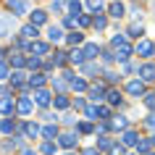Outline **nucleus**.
<instances>
[{"label":"nucleus","instance_id":"obj_1","mask_svg":"<svg viewBox=\"0 0 155 155\" xmlns=\"http://www.w3.org/2000/svg\"><path fill=\"white\" fill-rule=\"evenodd\" d=\"M110 45H113V55H116V61H121V63H126V61H129V55L134 53V48L126 42V37H124V34H116L113 40H110Z\"/></svg>","mask_w":155,"mask_h":155},{"label":"nucleus","instance_id":"obj_2","mask_svg":"<svg viewBox=\"0 0 155 155\" xmlns=\"http://www.w3.org/2000/svg\"><path fill=\"white\" fill-rule=\"evenodd\" d=\"M32 100H34V103H37V105H40V108H48L50 103H53V95H50V92L45 90V87H40V90H34Z\"/></svg>","mask_w":155,"mask_h":155},{"label":"nucleus","instance_id":"obj_3","mask_svg":"<svg viewBox=\"0 0 155 155\" xmlns=\"http://www.w3.org/2000/svg\"><path fill=\"white\" fill-rule=\"evenodd\" d=\"M126 92H129L131 97H145V82L142 79H131L126 84Z\"/></svg>","mask_w":155,"mask_h":155},{"label":"nucleus","instance_id":"obj_4","mask_svg":"<svg viewBox=\"0 0 155 155\" xmlns=\"http://www.w3.org/2000/svg\"><path fill=\"white\" fill-rule=\"evenodd\" d=\"M76 131H63V134H61V137H58V145L61 147H66V150H74V147H76Z\"/></svg>","mask_w":155,"mask_h":155},{"label":"nucleus","instance_id":"obj_5","mask_svg":"<svg viewBox=\"0 0 155 155\" xmlns=\"http://www.w3.org/2000/svg\"><path fill=\"white\" fill-rule=\"evenodd\" d=\"M134 53H137V55H142V58H150L155 53V45L150 40H139L137 42V48H134Z\"/></svg>","mask_w":155,"mask_h":155},{"label":"nucleus","instance_id":"obj_6","mask_svg":"<svg viewBox=\"0 0 155 155\" xmlns=\"http://www.w3.org/2000/svg\"><path fill=\"white\" fill-rule=\"evenodd\" d=\"M87 95H90L92 103H103V100H105V87H103V84H90Z\"/></svg>","mask_w":155,"mask_h":155},{"label":"nucleus","instance_id":"obj_7","mask_svg":"<svg viewBox=\"0 0 155 155\" xmlns=\"http://www.w3.org/2000/svg\"><path fill=\"white\" fill-rule=\"evenodd\" d=\"M139 139H142V137H139L134 129H126V131L121 134V145H124V147H137Z\"/></svg>","mask_w":155,"mask_h":155},{"label":"nucleus","instance_id":"obj_8","mask_svg":"<svg viewBox=\"0 0 155 155\" xmlns=\"http://www.w3.org/2000/svg\"><path fill=\"white\" fill-rule=\"evenodd\" d=\"M16 110H18L21 116H29V113L34 110V100H32V97H21V100L16 103Z\"/></svg>","mask_w":155,"mask_h":155},{"label":"nucleus","instance_id":"obj_9","mask_svg":"<svg viewBox=\"0 0 155 155\" xmlns=\"http://www.w3.org/2000/svg\"><path fill=\"white\" fill-rule=\"evenodd\" d=\"M139 79H142V82H155V66L153 63L139 66Z\"/></svg>","mask_w":155,"mask_h":155},{"label":"nucleus","instance_id":"obj_10","mask_svg":"<svg viewBox=\"0 0 155 155\" xmlns=\"http://www.w3.org/2000/svg\"><path fill=\"white\" fill-rule=\"evenodd\" d=\"M82 53H84V58H87V61H95V58L100 55V48H97V42H84Z\"/></svg>","mask_w":155,"mask_h":155},{"label":"nucleus","instance_id":"obj_11","mask_svg":"<svg viewBox=\"0 0 155 155\" xmlns=\"http://www.w3.org/2000/svg\"><path fill=\"white\" fill-rule=\"evenodd\" d=\"M21 131H24V134H26V137H29V139H37V137H40V134H42V129H40V126H37V124H34V121H26L24 126H21Z\"/></svg>","mask_w":155,"mask_h":155},{"label":"nucleus","instance_id":"obj_12","mask_svg":"<svg viewBox=\"0 0 155 155\" xmlns=\"http://www.w3.org/2000/svg\"><path fill=\"white\" fill-rule=\"evenodd\" d=\"M108 124H110V129H118V131H126V129H129V121H126V116H113Z\"/></svg>","mask_w":155,"mask_h":155},{"label":"nucleus","instance_id":"obj_13","mask_svg":"<svg viewBox=\"0 0 155 155\" xmlns=\"http://www.w3.org/2000/svg\"><path fill=\"white\" fill-rule=\"evenodd\" d=\"M8 8L13 11V16H24L26 13V3L24 0H8Z\"/></svg>","mask_w":155,"mask_h":155},{"label":"nucleus","instance_id":"obj_14","mask_svg":"<svg viewBox=\"0 0 155 155\" xmlns=\"http://www.w3.org/2000/svg\"><path fill=\"white\" fill-rule=\"evenodd\" d=\"M82 74L84 76H92V74H103V68H100V63H95V61H87V63H82Z\"/></svg>","mask_w":155,"mask_h":155},{"label":"nucleus","instance_id":"obj_15","mask_svg":"<svg viewBox=\"0 0 155 155\" xmlns=\"http://www.w3.org/2000/svg\"><path fill=\"white\" fill-rule=\"evenodd\" d=\"M29 50H32V53H37V55H48L50 53V42H32V45H29Z\"/></svg>","mask_w":155,"mask_h":155},{"label":"nucleus","instance_id":"obj_16","mask_svg":"<svg viewBox=\"0 0 155 155\" xmlns=\"http://www.w3.org/2000/svg\"><path fill=\"white\" fill-rule=\"evenodd\" d=\"M21 34H24L26 40H34V42H37V37H40V29H37L34 24H24V26H21Z\"/></svg>","mask_w":155,"mask_h":155},{"label":"nucleus","instance_id":"obj_17","mask_svg":"<svg viewBox=\"0 0 155 155\" xmlns=\"http://www.w3.org/2000/svg\"><path fill=\"white\" fill-rule=\"evenodd\" d=\"M11 84H13V87H18V90H24L26 74H24V71H13V74H11Z\"/></svg>","mask_w":155,"mask_h":155},{"label":"nucleus","instance_id":"obj_18","mask_svg":"<svg viewBox=\"0 0 155 155\" xmlns=\"http://www.w3.org/2000/svg\"><path fill=\"white\" fill-rule=\"evenodd\" d=\"M63 37H66V34H63L61 26H48V40H50V42H61Z\"/></svg>","mask_w":155,"mask_h":155},{"label":"nucleus","instance_id":"obj_19","mask_svg":"<svg viewBox=\"0 0 155 155\" xmlns=\"http://www.w3.org/2000/svg\"><path fill=\"white\" fill-rule=\"evenodd\" d=\"M8 66H13V68H21V66H26V58L24 55H18V53H13V50H11L8 53Z\"/></svg>","mask_w":155,"mask_h":155},{"label":"nucleus","instance_id":"obj_20","mask_svg":"<svg viewBox=\"0 0 155 155\" xmlns=\"http://www.w3.org/2000/svg\"><path fill=\"white\" fill-rule=\"evenodd\" d=\"M68 61H71V63H87V58H84V53H82V48H74L71 53H68Z\"/></svg>","mask_w":155,"mask_h":155},{"label":"nucleus","instance_id":"obj_21","mask_svg":"<svg viewBox=\"0 0 155 155\" xmlns=\"http://www.w3.org/2000/svg\"><path fill=\"white\" fill-rule=\"evenodd\" d=\"M108 13H110L113 18H121L124 13H126V11H124V3H121V0H118V3H110V8H108Z\"/></svg>","mask_w":155,"mask_h":155},{"label":"nucleus","instance_id":"obj_22","mask_svg":"<svg viewBox=\"0 0 155 155\" xmlns=\"http://www.w3.org/2000/svg\"><path fill=\"white\" fill-rule=\"evenodd\" d=\"M66 42L76 48V45H82V42H84V34L82 32H68V34H66Z\"/></svg>","mask_w":155,"mask_h":155},{"label":"nucleus","instance_id":"obj_23","mask_svg":"<svg viewBox=\"0 0 155 155\" xmlns=\"http://www.w3.org/2000/svg\"><path fill=\"white\" fill-rule=\"evenodd\" d=\"M42 137L48 139V142H50V139H55V137H61V134H58V126H55V124H48V126L42 129Z\"/></svg>","mask_w":155,"mask_h":155},{"label":"nucleus","instance_id":"obj_24","mask_svg":"<svg viewBox=\"0 0 155 155\" xmlns=\"http://www.w3.org/2000/svg\"><path fill=\"white\" fill-rule=\"evenodd\" d=\"M66 3H68V13H71L74 18L82 16V3H79V0H66Z\"/></svg>","mask_w":155,"mask_h":155},{"label":"nucleus","instance_id":"obj_25","mask_svg":"<svg viewBox=\"0 0 155 155\" xmlns=\"http://www.w3.org/2000/svg\"><path fill=\"white\" fill-rule=\"evenodd\" d=\"M105 100H108V105H121V95H118V90H108L105 92Z\"/></svg>","mask_w":155,"mask_h":155},{"label":"nucleus","instance_id":"obj_26","mask_svg":"<svg viewBox=\"0 0 155 155\" xmlns=\"http://www.w3.org/2000/svg\"><path fill=\"white\" fill-rule=\"evenodd\" d=\"M134 150H137V155H147L150 150H153V145H150V139H139Z\"/></svg>","mask_w":155,"mask_h":155},{"label":"nucleus","instance_id":"obj_27","mask_svg":"<svg viewBox=\"0 0 155 155\" xmlns=\"http://www.w3.org/2000/svg\"><path fill=\"white\" fill-rule=\"evenodd\" d=\"M42 84H45V74H32V76H29V87L40 90Z\"/></svg>","mask_w":155,"mask_h":155},{"label":"nucleus","instance_id":"obj_28","mask_svg":"<svg viewBox=\"0 0 155 155\" xmlns=\"http://www.w3.org/2000/svg\"><path fill=\"white\" fill-rule=\"evenodd\" d=\"M0 131H3V134H13V131H16V124L11 121V118H3V121H0Z\"/></svg>","mask_w":155,"mask_h":155},{"label":"nucleus","instance_id":"obj_29","mask_svg":"<svg viewBox=\"0 0 155 155\" xmlns=\"http://www.w3.org/2000/svg\"><path fill=\"white\" fill-rule=\"evenodd\" d=\"M45 21H48V13H45V11H34L32 13V24L34 26H42Z\"/></svg>","mask_w":155,"mask_h":155},{"label":"nucleus","instance_id":"obj_30","mask_svg":"<svg viewBox=\"0 0 155 155\" xmlns=\"http://www.w3.org/2000/svg\"><path fill=\"white\" fill-rule=\"evenodd\" d=\"M53 105L63 110V108H68V105H71V100L66 97V95H55V97H53Z\"/></svg>","mask_w":155,"mask_h":155},{"label":"nucleus","instance_id":"obj_31","mask_svg":"<svg viewBox=\"0 0 155 155\" xmlns=\"http://www.w3.org/2000/svg\"><path fill=\"white\" fill-rule=\"evenodd\" d=\"M71 90L74 92H87V90H90V84L84 82V79H74V82H71Z\"/></svg>","mask_w":155,"mask_h":155},{"label":"nucleus","instance_id":"obj_32","mask_svg":"<svg viewBox=\"0 0 155 155\" xmlns=\"http://www.w3.org/2000/svg\"><path fill=\"white\" fill-rule=\"evenodd\" d=\"M66 55H68V53H63V50H55L53 63H55V66H66V63H68V58H66Z\"/></svg>","mask_w":155,"mask_h":155},{"label":"nucleus","instance_id":"obj_33","mask_svg":"<svg viewBox=\"0 0 155 155\" xmlns=\"http://www.w3.org/2000/svg\"><path fill=\"white\" fill-rule=\"evenodd\" d=\"M97 150L103 153V150H113V139L108 137H97Z\"/></svg>","mask_w":155,"mask_h":155},{"label":"nucleus","instance_id":"obj_34","mask_svg":"<svg viewBox=\"0 0 155 155\" xmlns=\"http://www.w3.org/2000/svg\"><path fill=\"white\" fill-rule=\"evenodd\" d=\"M13 110V100L11 97H0V113H11Z\"/></svg>","mask_w":155,"mask_h":155},{"label":"nucleus","instance_id":"obj_35","mask_svg":"<svg viewBox=\"0 0 155 155\" xmlns=\"http://www.w3.org/2000/svg\"><path fill=\"white\" fill-rule=\"evenodd\" d=\"M90 13H103V0H87Z\"/></svg>","mask_w":155,"mask_h":155},{"label":"nucleus","instance_id":"obj_36","mask_svg":"<svg viewBox=\"0 0 155 155\" xmlns=\"http://www.w3.org/2000/svg\"><path fill=\"white\" fill-rule=\"evenodd\" d=\"M145 34V29H142V24H131L129 26V37H134V40H139Z\"/></svg>","mask_w":155,"mask_h":155},{"label":"nucleus","instance_id":"obj_37","mask_svg":"<svg viewBox=\"0 0 155 155\" xmlns=\"http://www.w3.org/2000/svg\"><path fill=\"white\" fill-rule=\"evenodd\" d=\"M84 116H87L90 121H97V105H87L84 108Z\"/></svg>","mask_w":155,"mask_h":155},{"label":"nucleus","instance_id":"obj_38","mask_svg":"<svg viewBox=\"0 0 155 155\" xmlns=\"http://www.w3.org/2000/svg\"><path fill=\"white\" fill-rule=\"evenodd\" d=\"M105 24H108L105 16H95V18H92V26H95L97 32H103V29H105Z\"/></svg>","mask_w":155,"mask_h":155},{"label":"nucleus","instance_id":"obj_39","mask_svg":"<svg viewBox=\"0 0 155 155\" xmlns=\"http://www.w3.org/2000/svg\"><path fill=\"white\" fill-rule=\"evenodd\" d=\"M150 110H155V92H145V100H142Z\"/></svg>","mask_w":155,"mask_h":155},{"label":"nucleus","instance_id":"obj_40","mask_svg":"<svg viewBox=\"0 0 155 155\" xmlns=\"http://www.w3.org/2000/svg\"><path fill=\"white\" fill-rule=\"evenodd\" d=\"M13 24V18H0V37H5L8 34V26Z\"/></svg>","mask_w":155,"mask_h":155},{"label":"nucleus","instance_id":"obj_41","mask_svg":"<svg viewBox=\"0 0 155 155\" xmlns=\"http://www.w3.org/2000/svg\"><path fill=\"white\" fill-rule=\"evenodd\" d=\"M40 153H42V155H53V153H55V145H53V142H42Z\"/></svg>","mask_w":155,"mask_h":155},{"label":"nucleus","instance_id":"obj_42","mask_svg":"<svg viewBox=\"0 0 155 155\" xmlns=\"http://www.w3.org/2000/svg\"><path fill=\"white\" fill-rule=\"evenodd\" d=\"M53 87H55V90H61V92H63L66 87H68V82H66L63 76H58V79H53Z\"/></svg>","mask_w":155,"mask_h":155},{"label":"nucleus","instance_id":"obj_43","mask_svg":"<svg viewBox=\"0 0 155 155\" xmlns=\"http://www.w3.org/2000/svg\"><path fill=\"white\" fill-rule=\"evenodd\" d=\"M0 79H11V66L8 63H0Z\"/></svg>","mask_w":155,"mask_h":155},{"label":"nucleus","instance_id":"obj_44","mask_svg":"<svg viewBox=\"0 0 155 155\" xmlns=\"http://www.w3.org/2000/svg\"><path fill=\"white\" fill-rule=\"evenodd\" d=\"M79 131H82V134H90V131H95V126L87 124V121H79Z\"/></svg>","mask_w":155,"mask_h":155},{"label":"nucleus","instance_id":"obj_45","mask_svg":"<svg viewBox=\"0 0 155 155\" xmlns=\"http://www.w3.org/2000/svg\"><path fill=\"white\" fill-rule=\"evenodd\" d=\"M110 116V108L108 105H97V118H108Z\"/></svg>","mask_w":155,"mask_h":155},{"label":"nucleus","instance_id":"obj_46","mask_svg":"<svg viewBox=\"0 0 155 155\" xmlns=\"http://www.w3.org/2000/svg\"><path fill=\"white\" fill-rule=\"evenodd\" d=\"M76 24H79V26H90V24H92V18L87 16V13H82V16L76 18Z\"/></svg>","mask_w":155,"mask_h":155},{"label":"nucleus","instance_id":"obj_47","mask_svg":"<svg viewBox=\"0 0 155 155\" xmlns=\"http://www.w3.org/2000/svg\"><path fill=\"white\" fill-rule=\"evenodd\" d=\"M113 61H116L113 50H105V53H103V63H113Z\"/></svg>","mask_w":155,"mask_h":155},{"label":"nucleus","instance_id":"obj_48","mask_svg":"<svg viewBox=\"0 0 155 155\" xmlns=\"http://www.w3.org/2000/svg\"><path fill=\"white\" fill-rule=\"evenodd\" d=\"M110 155H126V147H124V145H113Z\"/></svg>","mask_w":155,"mask_h":155},{"label":"nucleus","instance_id":"obj_49","mask_svg":"<svg viewBox=\"0 0 155 155\" xmlns=\"http://www.w3.org/2000/svg\"><path fill=\"white\" fill-rule=\"evenodd\" d=\"M26 66H29V68H40V58L34 55V58H26Z\"/></svg>","mask_w":155,"mask_h":155},{"label":"nucleus","instance_id":"obj_50","mask_svg":"<svg viewBox=\"0 0 155 155\" xmlns=\"http://www.w3.org/2000/svg\"><path fill=\"white\" fill-rule=\"evenodd\" d=\"M71 105L76 108V110H84V108H87V105H84V100H82V97H76V100L71 103Z\"/></svg>","mask_w":155,"mask_h":155},{"label":"nucleus","instance_id":"obj_51","mask_svg":"<svg viewBox=\"0 0 155 155\" xmlns=\"http://www.w3.org/2000/svg\"><path fill=\"white\" fill-rule=\"evenodd\" d=\"M82 155H103V153H100L97 147H87V150H82Z\"/></svg>","mask_w":155,"mask_h":155},{"label":"nucleus","instance_id":"obj_52","mask_svg":"<svg viewBox=\"0 0 155 155\" xmlns=\"http://www.w3.org/2000/svg\"><path fill=\"white\" fill-rule=\"evenodd\" d=\"M103 76H105V82H116V79H118L113 71H103Z\"/></svg>","mask_w":155,"mask_h":155},{"label":"nucleus","instance_id":"obj_53","mask_svg":"<svg viewBox=\"0 0 155 155\" xmlns=\"http://www.w3.org/2000/svg\"><path fill=\"white\" fill-rule=\"evenodd\" d=\"M42 118H45V121H50V124H53V121H55V118H58V116H55V113H50V110H45V113H42Z\"/></svg>","mask_w":155,"mask_h":155},{"label":"nucleus","instance_id":"obj_54","mask_svg":"<svg viewBox=\"0 0 155 155\" xmlns=\"http://www.w3.org/2000/svg\"><path fill=\"white\" fill-rule=\"evenodd\" d=\"M131 71H134V66H131V63H121V74H131Z\"/></svg>","mask_w":155,"mask_h":155},{"label":"nucleus","instance_id":"obj_55","mask_svg":"<svg viewBox=\"0 0 155 155\" xmlns=\"http://www.w3.org/2000/svg\"><path fill=\"white\" fill-rule=\"evenodd\" d=\"M145 124H147V126H150V129H155V116L150 113V116H147V118H145Z\"/></svg>","mask_w":155,"mask_h":155},{"label":"nucleus","instance_id":"obj_56","mask_svg":"<svg viewBox=\"0 0 155 155\" xmlns=\"http://www.w3.org/2000/svg\"><path fill=\"white\" fill-rule=\"evenodd\" d=\"M63 26H68V29H71V26H76V18H74V16H68V18L63 21Z\"/></svg>","mask_w":155,"mask_h":155},{"label":"nucleus","instance_id":"obj_57","mask_svg":"<svg viewBox=\"0 0 155 155\" xmlns=\"http://www.w3.org/2000/svg\"><path fill=\"white\" fill-rule=\"evenodd\" d=\"M24 155H42V153H34V150H24Z\"/></svg>","mask_w":155,"mask_h":155},{"label":"nucleus","instance_id":"obj_58","mask_svg":"<svg viewBox=\"0 0 155 155\" xmlns=\"http://www.w3.org/2000/svg\"><path fill=\"white\" fill-rule=\"evenodd\" d=\"M3 55H5V50H3V48H0V63H3Z\"/></svg>","mask_w":155,"mask_h":155},{"label":"nucleus","instance_id":"obj_59","mask_svg":"<svg viewBox=\"0 0 155 155\" xmlns=\"http://www.w3.org/2000/svg\"><path fill=\"white\" fill-rule=\"evenodd\" d=\"M150 145H153V147H155V134H153V137H150Z\"/></svg>","mask_w":155,"mask_h":155},{"label":"nucleus","instance_id":"obj_60","mask_svg":"<svg viewBox=\"0 0 155 155\" xmlns=\"http://www.w3.org/2000/svg\"><path fill=\"white\" fill-rule=\"evenodd\" d=\"M147 155H155V150H150V153H147Z\"/></svg>","mask_w":155,"mask_h":155},{"label":"nucleus","instance_id":"obj_61","mask_svg":"<svg viewBox=\"0 0 155 155\" xmlns=\"http://www.w3.org/2000/svg\"><path fill=\"white\" fill-rule=\"evenodd\" d=\"M113 3H118V0H113Z\"/></svg>","mask_w":155,"mask_h":155},{"label":"nucleus","instance_id":"obj_62","mask_svg":"<svg viewBox=\"0 0 155 155\" xmlns=\"http://www.w3.org/2000/svg\"><path fill=\"white\" fill-rule=\"evenodd\" d=\"M66 155H71V153H66Z\"/></svg>","mask_w":155,"mask_h":155},{"label":"nucleus","instance_id":"obj_63","mask_svg":"<svg viewBox=\"0 0 155 155\" xmlns=\"http://www.w3.org/2000/svg\"><path fill=\"white\" fill-rule=\"evenodd\" d=\"M0 121H3V118H0Z\"/></svg>","mask_w":155,"mask_h":155}]
</instances>
